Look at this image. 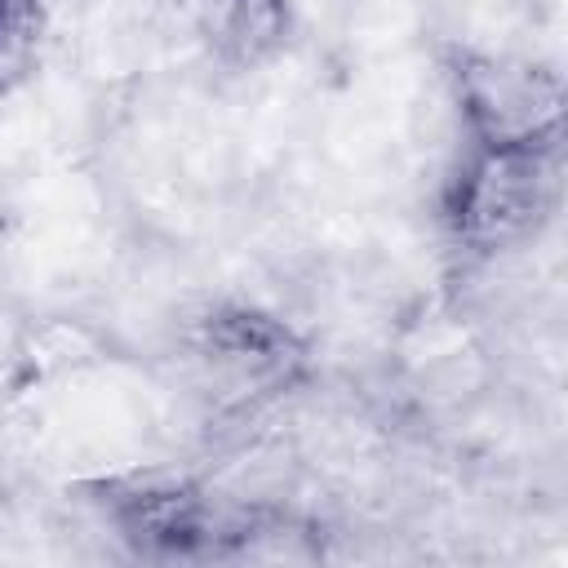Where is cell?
I'll return each mask as SVG.
<instances>
[{"label": "cell", "mask_w": 568, "mask_h": 568, "mask_svg": "<svg viewBox=\"0 0 568 568\" xmlns=\"http://www.w3.org/2000/svg\"><path fill=\"white\" fill-rule=\"evenodd\" d=\"M564 138L555 142H462L435 195L444 240L470 257L493 262L528 248L559 213Z\"/></svg>", "instance_id": "obj_1"}, {"label": "cell", "mask_w": 568, "mask_h": 568, "mask_svg": "<svg viewBox=\"0 0 568 568\" xmlns=\"http://www.w3.org/2000/svg\"><path fill=\"white\" fill-rule=\"evenodd\" d=\"M444 84L462 142H555L564 138V75L555 62L448 44Z\"/></svg>", "instance_id": "obj_2"}, {"label": "cell", "mask_w": 568, "mask_h": 568, "mask_svg": "<svg viewBox=\"0 0 568 568\" xmlns=\"http://www.w3.org/2000/svg\"><path fill=\"white\" fill-rule=\"evenodd\" d=\"M84 493L138 559H204L226 546V524L213 497L186 475L120 470L84 484Z\"/></svg>", "instance_id": "obj_3"}, {"label": "cell", "mask_w": 568, "mask_h": 568, "mask_svg": "<svg viewBox=\"0 0 568 568\" xmlns=\"http://www.w3.org/2000/svg\"><path fill=\"white\" fill-rule=\"evenodd\" d=\"M191 351L235 395H271L306 373V342L271 311L222 302L195 320Z\"/></svg>", "instance_id": "obj_4"}, {"label": "cell", "mask_w": 568, "mask_h": 568, "mask_svg": "<svg viewBox=\"0 0 568 568\" xmlns=\"http://www.w3.org/2000/svg\"><path fill=\"white\" fill-rule=\"evenodd\" d=\"M204 49L222 71L248 75L288 53L297 0H204Z\"/></svg>", "instance_id": "obj_5"}, {"label": "cell", "mask_w": 568, "mask_h": 568, "mask_svg": "<svg viewBox=\"0 0 568 568\" xmlns=\"http://www.w3.org/2000/svg\"><path fill=\"white\" fill-rule=\"evenodd\" d=\"M106 359H111V337L102 328H93L75 315H44L13 346V386L31 390L44 382L89 373Z\"/></svg>", "instance_id": "obj_6"}, {"label": "cell", "mask_w": 568, "mask_h": 568, "mask_svg": "<svg viewBox=\"0 0 568 568\" xmlns=\"http://www.w3.org/2000/svg\"><path fill=\"white\" fill-rule=\"evenodd\" d=\"M49 36H53L49 0H0V102L36 80Z\"/></svg>", "instance_id": "obj_7"}, {"label": "cell", "mask_w": 568, "mask_h": 568, "mask_svg": "<svg viewBox=\"0 0 568 568\" xmlns=\"http://www.w3.org/2000/svg\"><path fill=\"white\" fill-rule=\"evenodd\" d=\"M186 4H204V0H186Z\"/></svg>", "instance_id": "obj_8"}]
</instances>
